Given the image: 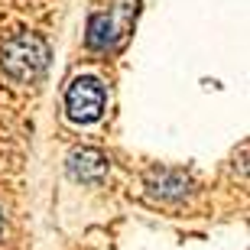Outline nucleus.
<instances>
[{
	"instance_id": "obj_1",
	"label": "nucleus",
	"mask_w": 250,
	"mask_h": 250,
	"mask_svg": "<svg viewBox=\"0 0 250 250\" xmlns=\"http://www.w3.org/2000/svg\"><path fill=\"white\" fill-rule=\"evenodd\" d=\"M0 65H3V72H7L13 82H36L39 75H42V68L49 65L46 39L33 36V33L13 36L0 49Z\"/></svg>"
},
{
	"instance_id": "obj_2",
	"label": "nucleus",
	"mask_w": 250,
	"mask_h": 250,
	"mask_svg": "<svg viewBox=\"0 0 250 250\" xmlns=\"http://www.w3.org/2000/svg\"><path fill=\"white\" fill-rule=\"evenodd\" d=\"M65 111L75 124H91L101 117L104 111V84L91 75L84 78H75L65 91Z\"/></svg>"
},
{
	"instance_id": "obj_3",
	"label": "nucleus",
	"mask_w": 250,
	"mask_h": 250,
	"mask_svg": "<svg viewBox=\"0 0 250 250\" xmlns=\"http://www.w3.org/2000/svg\"><path fill=\"white\" fill-rule=\"evenodd\" d=\"M68 169L78 179H101L107 172V159L98 149H75L72 156H68Z\"/></svg>"
},
{
	"instance_id": "obj_4",
	"label": "nucleus",
	"mask_w": 250,
	"mask_h": 250,
	"mask_svg": "<svg viewBox=\"0 0 250 250\" xmlns=\"http://www.w3.org/2000/svg\"><path fill=\"white\" fill-rule=\"evenodd\" d=\"M0 231H3V214H0Z\"/></svg>"
}]
</instances>
